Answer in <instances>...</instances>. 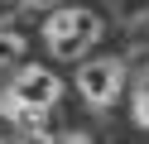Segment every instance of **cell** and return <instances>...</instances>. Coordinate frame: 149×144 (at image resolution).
<instances>
[{"label": "cell", "mask_w": 149, "mask_h": 144, "mask_svg": "<svg viewBox=\"0 0 149 144\" xmlns=\"http://www.w3.org/2000/svg\"><path fill=\"white\" fill-rule=\"evenodd\" d=\"M63 96V82L53 67L43 63H24L19 72H15V82L5 86V96H0V111L10 115V120H24V125H39L43 115L58 106Z\"/></svg>", "instance_id": "obj_1"}, {"label": "cell", "mask_w": 149, "mask_h": 144, "mask_svg": "<svg viewBox=\"0 0 149 144\" xmlns=\"http://www.w3.org/2000/svg\"><path fill=\"white\" fill-rule=\"evenodd\" d=\"M101 29H106V19H101L96 10H87V5H63V10H53V15L43 19V48H48L58 63H72V58L87 63V53L96 48Z\"/></svg>", "instance_id": "obj_2"}, {"label": "cell", "mask_w": 149, "mask_h": 144, "mask_svg": "<svg viewBox=\"0 0 149 144\" xmlns=\"http://www.w3.org/2000/svg\"><path fill=\"white\" fill-rule=\"evenodd\" d=\"M125 82H130V67L120 58H87L77 67V91L91 111H111L125 96Z\"/></svg>", "instance_id": "obj_3"}, {"label": "cell", "mask_w": 149, "mask_h": 144, "mask_svg": "<svg viewBox=\"0 0 149 144\" xmlns=\"http://www.w3.org/2000/svg\"><path fill=\"white\" fill-rule=\"evenodd\" d=\"M29 53V43H24V34H15V29H0V72H19V58Z\"/></svg>", "instance_id": "obj_4"}, {"label": "cell", "mask_w": 149, "mask_h": 144, "mask_svg": "<svg viewBox=\"0 0 149 144\" xmlns=\"http://www.w3.org/2000/svg\"><path fill=\"white\" fill-rule=\"evenodd\" d=\"M130 115H135V125L149 134V77L135 86V96H130Z\"/></svg>", "instance_id": "obj_5"}, {"label": "cell", "mask_w": 149, "mask_h": 144, "mask_svg": "<svg viewBox=\"0 0 149 144\" xmlns=\"http://www.w3.org/2000/svg\"><path fill=\"white\" fill-rule=\"evenodd\" d=\"M58 144H91L87 134H68V139H58Z\"/></svg>", "instance_id": "obj_6"}]
</instances>
